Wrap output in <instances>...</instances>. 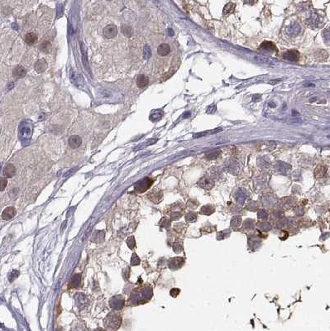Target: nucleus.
I'll list each match as a JSON object with an SVG mask.
<instances>
[{"mask_svg":"<svg viewBox=\"0 0 330 331\" xmlns=\"http://www.w3.org/2000/svg\"><path fill=\"white\" fill-rule=\"evenodd\" d=\"M304 86L305 87H314V84H312V83H305L304 84Z\"/></svg>","mask_w":330,"mask_h":331,"instance_id":"864d4df0","label":"nucleus"},{"mask_svg":"<svg viewBox=\"0 0 330 331\" xmlns=\"http://www.w3.org/2000/svg\"><path fill=\"white\" fill-rule=\"evenodd\" d=\"M328 52L324 51V50H319L315 53V58L318 61H324V60L328 58Z\"/></svg>","mask_w":330,"mask_h":331,"instance_id":"7c9ffc66","label":"nucleus"},{"mask_svg":"<svg viewBox=\"0 0 330 331\" xmlns=\"http://www.w3.org/2000/svg\"><path fill=\"white\" fill-rule=\"evenodd\" d=\"M279 82H281V79H272V80L269 81V84L274 85V84H277V83H279Z\"/></svg>","mask_w":330,"mask_h":331,"instance_id":"603ef678","label":"nucleus"},{"mask_svg":"<svg viewBox=\"0 0 330 331\" xmlns=\"http://www.w3.org/2000/svg\"><path fill=\"white\" fill-rule=\"evenodd\" d=\"M47 62L45 59H40L38 60L37 62L34 65V68H35V70L38 73H42L44 72L45 70L47 69Z\"/></svg>","mask_w":330,"mask_h":331,"instance_id":"6ab92c4d","label":"nucleus"},{"mask_svg":"<svg viewBox=\"0 0 330 331\" xmlns=\"http://www.w3.org/2000/svg\"><path fill=\"white\" fill-rule=\"evenodd\" d=\"M299 115H300L299 112H297L296 110H292V116L295 117V116H299Z\"/></svg>","mask_w":330,"mask_h":331,"instance_id":"5fc2aeb1","label":"nucleus"},{"mask_svg":"<svg viewBox=\"0 0 330 331\" xmlns=\"http://www.w3.org/2000/svg\"><path fill=\"white\" fill-rule=\"evenodd\" d=\"M75 300L76 306H77L79 310H84V309H85L87 306H89V300L84 294L81 293V292H78V293L75 294Z\"/></svg>","mask_w":330,"mask_h":331,"instance_id":"39448f33","label":"nucleus"},{"mask_svg":"<svg viewBox=\"0 0 330 331\" xmlns=\"http://www.w3.org/2000/svg\"><path fill=\"white\" fill-rule=\"evenodd\" d=\"M260 51H277L276 45L272 42H268V41H265L261 44L259 47Z\"/></svg>","mask_w":330,"mask_h":331,"instance_id":"a211bd4d","label":"nucleus"},{"mask_svg":"<svg viewBox=\"0 0 330 331\" xmlns=\"http://www.w3.org/2000/svg\"><path fill=\"white\" fill-rule=\"evenodd\" d=\"M82 144V139L79 135H72L69 138V145L73 149H77Z\"/></svg>","mask_w":330,"mask_h":331,"instance_id":"ddd939ff","label":"nucleus"},{"mask_svg":"<svg viewBox=\"0 0 330 331\" xmlns=\"http://www.w3.org/2000/svg\"><path fill=\"white\" fill-rule=\"evenodd\" d=\"M216 110H217V107H216V105L213 104H211L209 105V106H208L206 109V114H208V115H210V114H213V113H215L216 112Z\"/></svg>","mask_w":330,"mask_h":331,"instance_id":"37998d69","label":"nucleus"},{"mask_svg":"<svg viewBox=\"0 0 330 331\" xmlns=\"http://www.w3.org/2000/svg\"><path fill=\"white\" fill-rule=\"evenodd\" d=\"M184 263H185L184 258L177 257H174V258H171L169 260L168 266L171 270H177V269L181 267L184 265Z\"/></svg>","mask_w":330,"mask_h":331,"instance_id":"6e6552de","label":"nucleus"},{"mask_svg":"<svg viewBox=\"0 0 330 331\" xmlns=\"http://www.w3.org/2000/svg\"><path fill=\"white\" fill-rule=\"evenodd\" d=\"M125 305V298L122 295L112 296L109 301V306L113 310H120Z\"/></svg>","mask_w":330,"mask_h":331,"instance_id":"20e7f679","label":"nucleus"},{"mask_svg":"<svg viewBox=\"0 0 330 331\" xmlns=\"http://www.w3.org/2000/svg\"><path fill=\"white\" fill-rule=\"evenodd\" d=\"M148 198L155 204H159L162 201L163 199V193L159 189H153L148 194Z\"/></svg>","mask_w":330,"mask_h":331,"instance_id":"423d86ee","label":"nucleus"},{"mask_svg":"<svg viewBox=\"0 0 330 331\" xmlns=\"http://www.w3.org/2000/svg\"><path fill=\"white\" fill-rule=\"evenodd\" d=\"M268 105H269V106L271 108H276V104H275L274 102H270L269 104H268Z\"/></svg>","mask_w":330,"mask_h":331,"instance_id":"6e6d98bb","label":"nucleus"},{"mask_svg":"<svg viewBox=\"0 0 330 331\" xmlns=\"http://www.w3.org/2000/svg\"><path fill=\"white\" fill-rule=\"evenodd\" d=\"M26 69L23 66H17L12 71V74L16 78H22L26 75Z\"/></svg>","mask_w":330,"mask_h":331,"instance_id":"a878e982","label":"nucleus"},{"mask_svg":"<svg viewBox=\"0 0 330 331\" xmlns=\"http://www.w3.org/2000/svg\"><path fill=\"white\" fill-rule=\"evenodd\" d=\"M94 331H106V330H104V329H102V328H98V329H94Z\"/></svg>","mask_w":330,"mask_h":331,"instance_id":"13d9d810","label":"nucleus"},{"mask_svg":"<svg viewBox=\"0 0 330 331\" xmlns=\"http://www.w3.org/2000/svg\"><path fill=\"white\" fill-rule=\"evenodd\" d=\"M222 129L221 128H214L213 130H208V131H204V132H202V133H199L194 134V138H201V137H204V136H208V135H212V134H216V133H219V132H222Z\"/></svg>","mask_w":330,"mask_h":331,"instance_id":"b1692460","label":"nucleus"},{"mask_svg":"<svg viewBox=\"0 0 330 331\" xmlns=\"http://www.w3.org/2000/svg\"><path fill=\"white\" fill-rule=\"evenodd\" d=\"M152 184H153V180L152 178L145 177L137 182L135 186H134V189L138 193H144L145 191H148L152 186Z\"/></svg>","mask_w":330,"mask_h":331,"instance_id":"7ed1b4c3","label":"nucleus"},{"mask_svg":"<svg viewBox=\"0 0 330 331\" xmlns=\"http://www.w3.org/2000/svg\"><path fill=\"white\" fill-rule=\"evenodd\" d=\"M284 60L292 62H296L300 59V53L296 50H290L283 54Z\"/></svg>","mask_w":330,"mask_h":331,"instance_id":"1a4fd4ad","label":"nucleus"},{"mask_svg":"<svg viewBox=\"0 0 330 331\" xmlns=\"http://www.w3.org/2000/svg\"><path fill=\"white\" fill-rule=\"evenodd\" d=\"M266 147L269 151H272V150L275 149L276 147V142L274 141H268V142H266Z\"/></svg>","mask_w":330,"mask_h":331,"instance_id":"c03bdc74","label":"nucleus"},{"mask_svg":"<svg viewBox=\"0 0 330 331\" xmlns=\"http://www.w3.org/2000/svg\"><path fill=\"white\" fill-rule=\"evenodd\" d=\"M183 210H184V207L181 206H176V204L172 205L171 210V219L172 220H176V219H180V217L182 216V213Z\"/></svg>","mask_w":330,"mask_h":331,"instance_id":"9b49d317","label":"nucleus"},{"mask_svg":"<svg viewBox=\"0 0 330 331\" xmlns=\"http://www.w3.org/2000/svg\"><path fill=\"white\" fill-rule=\"evenodd\" d=\"M80 282H81V275L80 274H75L71 279L70 285L71 287L74 288H77L80 286Z\"/></svg>","mask_w":330,"mask_h":331,"instance_id":"c756f323","label":"nucleus"},{"mask_svg":"<svg viewBox=\"0 0 330 331\" xmlns=\"http://www.w3.org/2000/svg\"><path fill=\"white\" fill-rule=\"evenodd\" d=\"M326 171H327V167H326L325 166H318L315 168V170H314V176H315V178H317V179L323 177L324 175L326 174Z\"/></svg>","mask_w":330,"mask_h":331,"instance_id":"393cba45","label":"nucleus"},{"mask_svg":"<svg viewBox=\"0 0 330 331\" xmlns=\"http://www.w3.org/2000/svg\"><path fill=\"white\" fill-rule=\"evenodd\" d=\"M126 243L130 249H134L136 247V241H135L134 236H129L128 238H127Z\"/></svg>","mask_w":330,"mask_h":331,"instance_id":"72a5a7b5","label":"nucleus"},{"mask_svg":"<svg viewBox=\"0 0 330 331\" xmlns=\"http://www.w3.org/2000/svg\"><path fill=\"white\" fill-rule=\"evenodd\" d=\"M7 180L4 179V178H2V179H1V191H4L5 187L7 186Z\"/></svg>","mask_w":330,"mask_h":331,"instance_id":"3c124183","label":"nucleus"},{"mask_svg":"<svg viewBox=\"0 0 330 331\" xmlns=\"http://www.w3.org/2000/svg\"><path fill=\"white\" fill-rule=\"evenodd\" d=\"M214 211V209L211 205H204L201 208L200 213L202 215H211Z\"/></svg>","mask_w":330,"mask_h":331,"instance_id":"473e14b6","label":"nucleus"},{"mask_svg":"<svg viewBox=\"0 0 330 331\" xmlns=\"http://www.w3.org/2000/svg\"><path fill=\"white\" fill-rule=\"evenodd\" d=\"M198 184L200 187L202 188H204V189L209 190L211 188H213V186H214V182L212 179H209V178L204 177L202 179L199 180V181L198 182Z\"/></svg>","mask_w":330,"mask_h":331,"instance_id":"f3484780","label":"nucleus"},{"mask_svg":"<svg viewBox=\"0 0 330 331\" xmlns=\"http://www.w3.org/2000/svg\"><path fill=\"white\" fill-rule=\"evenodd\" d=\"M220 151L218 149H213L211 150V151H208L206 154H205V158L208 159V160H214L219 156Z\"/></svg>","mask_w":330,"mask_h":331,"instance_id":"cd10ccee","label":"nucleus"},{"mask_svg":"<svg viewBox=\"0 0 330 331\" xmlns=\"http://www.w3.org/2000/svg\"><path fill=\"white\" fill-rule=\"evenodd\" d=\"M169 35L170 36H173L174 35V32L171 29H169Z\"/></svg>","mask_w":330,"mask_h":331,"instance_id":"4d7b16f0","label":"nucleus"},{"mask_svg":"<svg viewBox=\"0 0 330 331\" xmlns=\"http://www.w3.org/2000/svg\"><path fill=\"white\" fill-rule=\"evenodd\" d=\"M328 138H330V136H328Z\"/></svg>","mask_w":330,"mask_h":331,"instance_id":"bf43d9fd","label":"nucleus"},{"mask_svg":"<svg viewBox=\"0 0 330 331\" xmlns=\"http://www.w3.org/2000/svg\"><path fill=\"white\" fill-rule=\"evenodd\" d=\"M236 200L240 204H242L246 200V194L245 192H242V191H239L238 193L237 194L236 196Z\"/></svg>","mask_w":330,"mask_h":331,"instance_id":"e433bc0d","label":"nucleus"},{"mask_svg":"<svg viewBox=\"0 0 330 331\" xmlns=\"http://www.w3.org/2000/svg\"><path fill=\"white\" fill-rule=\"evenodd\" d=\"M17 214V210L14 207H10L6 208L3 212L2 214V219H4V220H9V219H12Z\"/></svg>","mask_w":330,"mask_h":331,"instance_id":"4468645a","label":"nucleus"},{"mask_svg":"<svg viewBox=\"0 0 330 331\" xmlns=\"http://www.w3.org/2000/svg\"><path fill=\"white\" fill-rule=\"evenodd\" d=\"M289 123L290 124H302L303 121L301 120V119H298V118H295V119H289Z\"/></svg>","mask_w":330,"mask_h":331,"instance_id":"09e8293b","label":"nucleus"},{"mask_svg":"<svg viewBox=\"0 0 330 331\" xmlns=\"http://www.w3.org/2000/svg\"><path fill=\"white\" fill-rule=\"evenodd\" d=\"M323 37H324V39H325L326 42H330V28L324 30V32H323Z\"/></svg>","mask_w":330,"mask_h":331,"instance_id":"49530a36","label":"nucleus"},{"mask_svg":"<svg viewBox=\"0 0 330 331\" xmlns=\"http://www.w3.org/2000/svg\"><path fill=\"white\" fill-rule=\"evenodd\" d=\"M320 21L321 20L319 15L317 13H314L313 14H311V16L309 17V18L307 21V23L309 24V26H311V27L318 28L319 24H320Z\"/></svg>","mask_w":330,"mask_h":331,"instance_id":"aec40b11","label":"nucleus"},{"mask_svg":"<svg viewBox=\"0 0 330 331\" xmlns=\"http://www.w3.org/2000/svg\"><path fill=\"white\" fill-rule=\"evenodd\" d=\"M252 99L253 102H259L262 99V95L259 94H255L252 97Z\"/></svg>","mask_w":330,"mask_h":331,"instance_id":"de8ad7c7","label":"nucleus"},{"mask_svg":"<svg viewBox=\"0 0 330 331\" xmlns=\"http://www.w3.org/2000/svg\"><path fill=\"white\" fill-rule=\"evenodd\" d=\"M170 52H171V47L166 43H162L157 48V53L161 56H167Z\"/></svg>","mask_w":330,"mask_h":331,"instance_id":"412c9836","label":"nucleus"},{"mask_svg":"<svg viewBox=\"0 0 330 331\" xmlns=\"http://www.w3.org/2000/svg\"><path fill=\"white\" fill-rule=\"evenodd\" d=\"M152 296V288L150 286L138 287L131 293V296L128 299V304L132 306L145 304L150 301Z\"/></svg>","mask_w":330,"mask_h":331,"instance_id":"f257e3e1","label":"nucleus"},{"mask_svg":"<svg viewBox=\"0 0 330 331\" xmlns=\"http://www.w3.org/2000/svg\"><path fill=\"white\" fill-rule=\"evenodd\" d=\"M140 262H141V260H140V258H139V257L137 255L136 252H133L132 255L131 262H130L131 266H137V265H139Z\"/></svg>","mask_w":330,"mask_h":331,"instance_id":"c9c22d12","label":"nucleus"},{"mask_svg":"<svg viewBox=\"0 0 330 331\" xmlns=\"http://www.w3.org/2000/svg\"><path fill=\"white\" fill-rule=\"evenodd\" d=\"M3 174L6 177L11 178L15 176L16 174V168L12 164H8L5 166L4 171H3Z\"/></svg>","mask_w":330,"mask_h":331,"instance_id":"5701e85b","label":"nucleus"},{"mask_svg":"<svg viewBox=\"0 0 330 331\" xmlns=\"http://www.w3.org/2000/svg\"><path fill=\"white\" fill-rule=\"evenodd\" d=\"M149 84V79L144 75H139L137 77V84L139 88H145Z\"/></svg>","mask_w":330,"mask_h":331,"instance_id":"4be33fe9","label":"nucleus"},{"mask_svg":"<svg viewBox=\"0 0 330 331\" xmlns=\"http://www.w3.org/2000/svg\"><path fill=\"white\" fill-rule=\"evenodd\" d=\"M38 41V35L34 33H28L25 38V42L27 44L32 45Z\"/></svg>","mask_w":330,"mask_h":331,"instance_id":"bb28decb","label":"nucleus"},{"mask_svg":"<svg viewBox=\"0 0 330 331\" xmlns=\"http://www.w3.org/2000/svg\"><path fill=\"white\" fill-rule=\"evenodd\" d=\"M180 289H177V288H173V289L171 291V296H173V297H176L178 296L179 293H180Z\"/></svg>","mask_w":330,"mask_h":331,"instance_id":"8fccbe9b","label":"nucleus"},{"mask_svg":"<svg viewBox=\"0 0 330 331\" xmlns=\"http://www.w3.org/2000/svg\"><path fill=\"white\" fill-rule=\"evenodd\" d=\"M254 59H255L256 61H259V62H261V63L267 64V65H276V64L277 63V62H278V61H277L276 59L271 58V57H267V56H258V55H257V56H254Z\"/></svg>","mask_w":330,"mask_h":331,"instance_id":"2eb2a0df","label":"nucleus"},{"mask_svg":"<svg viewBox=\"0 0 330 331\" xmlns=\"http://www.w3.org/2000/svg\"><path fill=\"white\" fill-rule=\"evenodd\" d=\"M240 224H241V218L238 216L234 217L233 219H232V222H231V225H232V227H233V228L238 227L239 225H240Z\"/></svg>","mask_w":330,"mask_h":331,"instance_id":"a19ab883","label":"nucleus"},{"mask_svg":"<svg viewBox=\"0 0 330 331\" xmlns=\"http://www.w3.org/2000/svg\"><path fill=\"white\" fill-rule=\"evenodd\" d=\"M122 324V317L119 314L115 312L109 313L103 320V325L108 331H116L119 329Z\"/></svg>","mask_w":330,"mask_h":331,"instance_id":"f03ea898","label":"nucleus"},{"mask_svg":"<svg viewBox=\"0 0 330 331\" xmlns=\"http://www.w3.org/2000/svg\"><path fill=\"white\" fill-rule=\"evenodd\" d=\"M104 237H105V232L103 230H95L93 233L91 238V241L93 242H96V243H100L103 242L104 240Z\"/></svg>","mask_w":330,"mask_h":331,"instance_id":"dca6fc26","label":"nucleus"},{"mask_svg":"<svg viewBox=\"0 0 330 331\" xmlns=\"http://www.w3.org/2000/svg\"><path fill=\"white\" fill-rule=\"evenodd\" d=\"M121 30H122V33H123V35L127 36V37H130L133 33V30H132V28L130 26L122 25V28H121Z\"/></svg>","mask_w":330,"mask_h":331,"instance_id":"2f4dec72","label":"nucleus"},{"mask_svg":"<svg viewBox=\"0 0 330 331\" xmlns=\"http://www.w3.org/2000/svg\"><path fill=\"white\" fill-rule=\"evenodd\" d=\"M70 331H86V328H85V326H84L82 323L78 322L74 326L71 327V329H70Z\"/></svg>","mask_w":330,"mask_h":331,"instance_id":"f704fd0d","label":"nucleus"},{"mask_svg":"<svg viewBox=\"0 0 330 331\" xmlns=\"http://www.w3.org/2000/svg\"><path fill=\"white\" fill-rule=\"evenodd\" d=\"M197 219V215L194 212H189L185 215V219L187 222H194Z\"/></svg>","mask_w":330,"mask_h":331,"instance_id":"58836bf2","label":"nucleus"},{"mask_svg":"<svg viewBox=\"0 0 330 331\" xmlns=\"http://www.w3.org/2000/svg\"><path fill=\"white\" fill-rule=\"evenodd\" d=\"M173 249L174 251H175V252H176V253H179V252H181L183 249L182 242H181V241H180H180H176V242H174Z\"/></svg>","mask_w":330,"mask_h":331,"instance_id":"4c0bfd02","label":"nucleus"},{"mask_svg":"<svg viewBox=\"0 0 330 331\" xmlns=\"http://www.w3.org/2000/svg\"><path fill=\"white\" fill-rule=\"evenodd\" d=\"M234 9H235V4L233 3L230 2L228 3L225 5L224 8H223V11H222V14L223 15H228L230 13H232L234 12Z\"/></svg>","mask_w":330,"mask_h":331,"instance_id":"c85d7f7f","label":"nucleus"},{"mask_svg":"<svg viewBox=\"0 0 330 331\" xmlns=\"http://www.w3.org/2000/svg\"><path fill=\"white\" fill-rule=\"evenodd\" d=\"M18 276H19L18 271L13 270L12 272H11L9 273V275H8V280H9L10 282H12L14 280H15V279H17V278H18Z\"/></svg>","mask_w":330,"mask_h":331,"instance_id":"ea45409f","label":"nucleus"},{"mask_svg":"<svg viewBox=\"0 0 330 331\" xmlns=\"http://www.w3.org/2000/svg\"><path fill=\"white\" fill-rule=\"evenodd\" d=\"M267 217H268V214H267V211L265 210H260L258 212V218L261 219H267Z\"/></svg>","mask_w":330,"mask_h":331,"instance_id":"a18cd8bd","label":"nucleus"},{"mask_svg":"<svg viewBox=\"0 0 330 331\" xmlns=\"http://www.w3.org/2000/svg\"><path fill=\"white\" fill-rule=\"evenodd\" d=\"M160 225L162 227H164L166 229H169L170 226H171V221L166 219V218H163L160 222Z\"/></svg>","mask_w":330,"mask_h":331,"instance_id":"79ce46f5","label":"nucleus"},{"mask_svg":"<svg viewBox=\"0 0 330 331\" xmlns=\"http://www.w3.org/2000/svg\"><path fill=\"white\" fill-rule=\"evenodd\" d=\"M300 25L296 22H293L286 28V33L290 36H296L300 32Z\"/></svg>","mask_w":330,"mask_h":331,"instance_id":"9d476101","label":"nucleus"},{"mask_svg":"<svg viewBox=\"0 0 330 331\" xmlns=\"http://www.w3.org/2000/svg\"><path fill=\"white\" fill-rule=\"evenodd\" d=\"M275 169L278 173L287 174L290 171V169H291V166L289 164L282 162V161H279L275 165Z\"/></svg>","mask_w":330,"mask_h":331,"instance_id":"f8f14e48","label":"nucleus"},{"mask_svg":"<svg viewBox=\"0 0 330 331\" xmlns=\"http://www.w3.org/2000/svg\"><path fill=\"white\" fill-rule=\"evenodd\" d=\"M103 35L106 38L108 39H112V38H115L116 36L118 35V28L113 24H110V25L106 26L105 28H103Z\"/></svg>","mask_w":330,"mask_h":331,"instance_id":"0eeeda50","label":"nucleus"}]
</instances>
